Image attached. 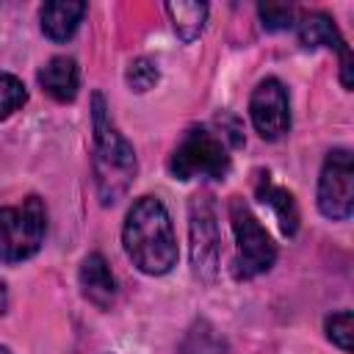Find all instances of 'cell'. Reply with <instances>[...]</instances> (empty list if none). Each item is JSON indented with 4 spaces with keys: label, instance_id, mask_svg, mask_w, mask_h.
Masks as SVG:
<instances>
[{
    "label": "cell",
    "instance_id": "obj_17",
    "mask_svg": "<svg viewBox=\"0 0 354 354\" xmlns=\"http://www.w3.org/2000/svg\"><path fill=\"white\" fill-rule=\"evenodd\" d=\"M124 77H127L130 91L144 94V91H149V88L158 83L160 69H158V64H155L152 58H136V61H130V66H127Z\"/></svg>",
    "mask_w": 354,
    "mask_h": 354
},
{
    "label": "cell",
    "instance_id": "obj_1",
    "mask_svg": "<svg viewBox=\"0 0 354 354\" xmlns=\"http://www.w3.org/2000/svg\"><path fill=\"white\" fill-rule=\"evenodd\" d=\"M122 243L133 266L144 274L160 277L169 274L177 266V238L171 218L163 207L160 199L155 196H141L133 202L124 230H122Z\"/></svg>",
    "mask_w": 354,
    "mask_h": 354
},
{
    "label": "cell",
    "instance_id": "obj_2",
    "mask_svg": "<svg viewBox=\"0 0 354 354\" xmlns=\"http://www.w3.org/2000/svg\"><path fill=\"white\" fill-rule=\"evenodd\" d=\"M91 119H94V183L102 205H113L124 196L136 177V152L130 141L116 130L105 97L100 91L91 94Z\"/></svg>",
    "mask_w": 354,
    "mask_h": 354
},
{
    "label": "cell",
    "instance_id": "obj_10",
    "mask_svg": "<svg viewBox=\"0 0 354 354\" xmlns=\"http://www.w3.org/2000/svg\"><path fill=\"white\" fill-rule=\"evenodd\" d=\"M39 86L58 102H72L77 97L80 88V69L75 64V58L66 55H55L50 58L41 69H39Z\"/></svg>",
    "mask_w": 354,
    "mask_h": 354
},
{
    "label": "cell",
    "instance_id": "obj_20",
    "mask_svg": "<svg viewBox=\"0 0 354 354\" xmlns=\"http://www.w3.org/2000/svg\"><path fill=\"white\" fill-rule=\"evenodd\" d=\"M0 354H8V348H6V346H0Z\"/></svg>",
    "mask_w": 354,
    "mask_h": 354
},
{
    "label": "cell",
    "instance_id": "obj_6",
    "mask_svg": "<svg viewBox=\"0 0 354 354\" xmlns=\"http://www.w3.org/2000/svg\"><path fill=\"white\" fill-rule=\"evenodd\" d=\"M188 235H191V266L202 282H213L221 266V232L207 194H196L188 205Z\"/></svg>",
    "mask_w": 354,
    "mask_h": 354
},
{
    "label": "cell",
    "instance_id": "obj_19",
    "mask_svg": "<svg viewBox=\"0 0 354 354\" xmlns=\"http://www.w3.org/2000/svg\"><path fill=\"white\" fill-rule=\"evenodd\" d=\"M257 14H260L266 30H285L293 25V8L285 3H263V6H257Z\"/></svg>",
    "mask_w": 354,
    "mask_h": 354
},
{
    "label": "cell",
    "instance_id": "obj_11",
    "mask_svg": "<svg viewBox=\"0 0 354 354\" xmlns=\"http://www.w3.org/2000/svg\"><path fill=\"white\" fill-rule=\"evenodd\" d=\"M80 288H83V296L100 307V310H108L113 296H116V279L105 263L102 254H88L80 266Z\"/></svg>",
    "mask_w": 354,
    "mask_h": 354
},
{
    "label": "cell",
    "instance_id": "obj_8",
    "mask_svg": "<svg viewBox=\"0 0 354 354\" xmlns=\"http://www.w3.org/2000/svg\"><path fill=\"white\" fill-rule=\"evenodd\" d=\"M249 116L254 130L266 141H277L290 130V105H288V91L277 77H266L257 83L249 100Z\"/></svg>",
    "mask_w": 354,
    "mask_h": 354
},
{
    "label": "cell",
    "instance_id": "obj_16",
    "mask_svg": "<svg viewBox=\"0 0 354 354\" xmlns=\"http://www.w3.org/2000/svg\"><path fill=\"white\" fill-rule=\"evenodd\" d=\"M28 102V91L19 77L0 72V122L8 119L14 111H19Z\"/></svg>",
    "mask_w": 354,
    "mask_h": 354
},
{
    "label": "cell",
    "instance_id": "obj_12",
    "mask_svg": "<svg viewBox=\"0 0 354 354\" xmlns=\"http://www.w3.org/2000/svg\"><path fill=\"white\" fill-rule=\"evenodd\" d=\"M86 14V3L80 0H53L41 6V30L53 41H66L75 36L80 19Z\"/></svg>",
    "mask_w": 354,
    "mask_h": 354
},
{
    "label": "cell",
    "instance_id": "obj_9",
    "mask_svg": "<svg viewBox=\"0 0 354 354\" xmlns=\"http://www.w3.org/2000/svg\"><path fill=\"white\" fill-rule=\"evenodd\" d=\"M299 41L304 47H310V50H315V47L337 50L340 53V80H343L346 88H351V53H348L346 41H343L340 30L335 28L332 17L318 14V11L301 17V22H299Z\"/></svg>",
    "mask_w": 354,
    "mask_h": 354
},
{
    "label": "cell",
    "instance_id": "obj_14",
    "mask_svg": "<svg viewBox=\"0 0 354 354\" xmlns=\"http://www.w3.org/2000/svg\"><path fill=\"white\" fill-rule=\"evenodd\" d=\"M166 11L171 17V25H174V33L183 39V41H194L202 28H205V19H207V6L205 3H166Z\"/></svg>",
    "mask_w": 354,
    "mask_h": 354
},
{
    "label": "cell",
    "instance_id": "obj_7",
    "mask_svg": "<svg viewBox=\"0 0 354 354\" xmlns=\"http://www.w3.org/2000/svg\"><path fill=\"white\" fill-rule=\"evenodd\" d=\"M318 207L326 218L343 221L354 210V160L348 149H332L318 177Z\"/></svg>",
    "mask_w": 354,
    "mask_h": 354
},
{
    "label": "cell",
    "instance_id": "obj_3",
    "mask_svg": "<svg viewBox=\"0 0 354 354\" xmlns=\"http://www.w3.org/2000/svg\"><path fill=\"white\" fill-rule=\"evenodd\" d=\"M230 221H232L235 241H238V252L232 260V277L252 279L268 271L277 260V243L271 241L266 227L257 221V216L249 210V205L241 196L230 199Z\"/></svg>",
    "mask_w": 354,
    "mask_h": 354
},
{
    "label": "cell",
    "instance_id": "obj_15",
    "mask_svg": "<svg viewBox=\"0 0 354 354\" xmlns=\"http://www.w3.org/2000/svg\"><path fill=\"white\" fill-rule=\"evenodd\" d=\"M227 351H230L227 340L205 318L194 321V326L185 332L180 343V354H227Z\"/></svg>",
    "mask_w": 354,
    "mask_h": 354
},
{
    "label": "cell",
    "instance_id": "obj_18",
    "mask_svg": "<svg viewBox=\"0 0 354 354\" xmlns=\"http://www.w3.org/2000/svg\"><path fill=\"white\" fill-rule=\"evenodd\" d=\"M326 337L340 346L343 351H351V337H354V315L351 310H343V313H335L326 318Z\"/></svg>",
    "mask_w": 354,
    "mask_h": 354
},
{
    "label": "cell",
    "instance_id": "obj_4",
    "mask_svg": "<svg viewBox=\"0 0 354 354\" xmlns=\"http://www.w3.org/2000/svg\"><path fill=\"white\" fill-rule=\"evenodd\" d=\"M47 232V210L39 196H28L17 207H0V260L22 263L33 257Z\"/></svg>",
    "mask_w": 354,
    "mask_h": 354
},
{
    "label": "cell",
    "instance_id": "obj_13",
    "mask_svg": "<svg viewBox=\"0 0 354 354\" xmlns=\"http://www.w3.org/2000/svg\"><path fill=\"white\" fill-rule=\"evenodd\" d=\"M254 194H257V199H260L263 205H268V207L274 210V216H277V221H279V230H282L288 238L296 235V230H299V207H296L293 194H290L288 188L274 185L268 174H257Z\"/></svg>",
    "mask_w": 354,
    "mask_h": 354
},
{
    "label": "cell",
    "instance_id": "obj_5",
    "mask_svg": "<svg viewBox=\"0 0 354 354\" xmlns=\"http://www.w3.org/2000/svg\"><path fill=\"white\" fill-rule=\"evenodd\" d=\"M169 169L177 180L191 177H213L221 180L230 171V149L227 141L205 127H191L177 144Z\"/></svg>",
    "mask_w": 354,
    "mask_h": 354
}]
</instances>
